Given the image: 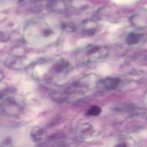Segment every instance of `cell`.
Segmentation results:
<instances>
[{
    "label": "cell",
    "instance_id": "cell-8",
    "mask_svg": "<svg viewBox=\"0 0 147 147\" xmlns=\"http://www.w3.org/2000/svg\"><path fill=\"white\" fill-rule=\"evenodd\" d=\"M77 131L79 136L83 139H86L90 137V136H91L93 134V132H94V129H93V126L88 123H82L78 128Z\"/></svg>",
    "mask_w": 147,
    "mask_h": 147
},
{
    "label": "cell",
    "instance_id": "cell-9",
    "mask_svg": "<svg viewBox=\"0 0 147 147\" xmlns=\"http://www.w3.org/2000/svg\"><path fill=\"white\" fill-rule=\"evenodd\" d=\"M5 65L14 70H20L24 67L22 59L18 57H9L5 60Z\"/></svg>",
    "mask_w": 147,
    "mask_h": 147
},
{
    "label": "cell",
    "instance_id": "cell-1",
    "mask_svg": "<svg viewBox=\"0 0 147 147\" xmlns=\"http://www.w3.org/2000/svg\"><path fill=\"white\" fill-rule=\"evenodd\" d=\"M71 70L70 63L62 57L43 59L32 66V74L36 80L50 83L64 79Z\"/></svg>",
    "mask_w": 147,
    "mask_h": 147
},
{
    "label": "cell",
    "instance_id": "cell-5",
    "mask_svg": "<svg viewBox=\"0 0 147 147\" xmlns=\"http://www.w3.org/2000/svg\"><path fill=\"white\" fill-rule=\"evenodd\" d=\"M24 109V103L13 95L11 91L1 93V109L3 114L10 117H17L21 114Z\"/></svg>",
    "mask_w": 147,
    "mask_h": 147
},
{
    "label": "cell",
    "instance_id": "cell-7",
    "mask_svg": "<svg viewBox=\"0 0 147 147\" xmlns=\"http://www.w3.org/2000/svg\"><path fill=\"white\" fill-rule=\"evenodd\" d=\"M123 85V80L119 77H109L99 82L98 87L106 90H114Z\"/></svg>",
    "mask_w": 147,
    "mask_h": 147
},
{
    "label": "cell",
    "instance_id": "cell-3",
    "mask_svg": "<svg viewBox=\"0 0 147 147\" xmlns=\"http://www.w3.org/2000/svg\"><path fill=\"white\" fill-rule=\"evenodd\" d=\"M55 35L54 29L43 19L30 21L24 29V37L31 43H42Z\"/></svg>",
    "mask_w": 147,
    "mask_h": 147
},
{
    "label": "cell",
    "instance_id": "cell-12",
    "mask_svg": "<svg viewBox=\"0 0 147 147\" xmlns=\"http://www.w3.org/2000/svg\"><path fill=\"white\" fill-rule=\"evenodd\" d=\"M142 40V34L137 33H130L128 34L126 39V42L128 45H133L138 44Z\"/></svg>",
    "mask_w": 147,
    "mask_h": 147
},
{
    "label": "cell",
    "instance_id": "cell-11",
    "mask_svg": "<svg viewBox=\"0 0 147 147\" xmlns=\"http://www.w3.org/2000/svg\"><path fill=\"white\" fill-rule=\"evenodd\" d=\"M31 136L34 142H43L46 138V132L41 128L35 127L32 130Z\"/></svg>",
    "mask_w": 147,
    "mask_h": 147
},
{
    "label": "cell",
    "instance_id": "cell-4",
    "mask_svg": "<svg viewBox=\"0 0 147 147\" xmlns=\"http://www.w3.org/2000/svg\"><path fill=\"white\" fill-rule=\"evenodd\" d=\"M109 49L106 46L88 45L81 49L76 55L77 63L81 66H90L104 60Z\"/></svg>",
    "mask_w": 147,
    "mask_h": 147
},
{
    "label": "cell",
    "instance_id": "cell-13",
    "mask_svg": "<svg viewBox=\"0 0 147 147\" xmlns=\"http://www.w3.org/2000/svg\"><path fill=\"white\" fill-rule=\"evenodd\" d=\"M102 111V109L98 106H90L88 110L86 112V114L90 116H97L100 114Z\"/></svg>",
    "mask_w": 147,
    "mask_h": 147
},
{
    "label": "cell",
    "instance_id": "cell-10",
    "mask_svg": "<svg viewBox=\"0 0 147 147\" xmlns=\"http://www.w3.org/2000/svg\"><path fill=\"white\" fill-rule=\"evenodd\" d=\"M98 24L94 21L85 22L82 24V32L86 34H95L98 31Z\"/></svg>",
    "mask_w": 147,
    "mask_h": 147
},
{
    "label": "cell",
    "instance_id": "cell-2",
    "mask_svg": "<svg viewBox=\"0 0 147 147\" xmlns=\"http://www.w3.org/2000/svg\"><path fill=\"white\" fill-rule=\"evenodd\" d=\"M100 80L94 75H89L63 89L51 93V98L57 102H70L80 98L92 89L98 88Z\"/></svg>",
    "mask_w": 147,
    "mask_h": 147
},
{
    "label": "cell",
    "instance_id": "cell-6",
    "mask_svg": "<svg viewBox=\"0 0 147 147\" xmlns=\"http://www.w3.org/2000/svg\"><path fill=\"white\" fill-rule=\"evenodd\" d=\"M71 0H52L47 5V9L54 13H65L72 7Z\"/></svg>",
    "mask_w": 147,
    "mask_h": 147
}]
</instances>
